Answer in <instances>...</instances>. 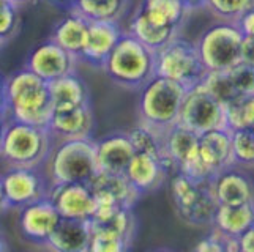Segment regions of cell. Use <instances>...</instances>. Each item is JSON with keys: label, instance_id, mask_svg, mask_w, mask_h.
Segmentation results:
<instances>
[{"label": "cell", "instance_id": "obj_10", "mask_svg": "<svg viewBox=\"0 0 254 252\" xmlns=\"http://www.w3.org/2000/svg\"><path fill=\"white\" fill-rule=\"evenodd\" d=\"M49 177L40 167L6 166L0 178V196L2 210H19L35 201L49 196Z\"/></svg>", "mask_w": 254, "mask_h": 252}, {"label": "cell", "instance_id": "obj_31", "mask_svg": "<svg viewBox=\"0 0 254 252\" xmlns=\"http://www.w3.org/2000/svg\"><path fill=\"white\" fill-rule=\"evenodd\" d=\"M254 8V0H207L205 10L216 21L237 24L245 13Z\"/></svg>", "mask_w": 254, "mask_h": 252}, {"label": "cell", "instance_id": "obj_34", "mask_svg": "<svg viewBox=\"0 0 254 252\" xmlns=\"http://www.w3.org/2000/svg\"><path fill=\"white\" fill-rule=\"evenodd\" d=\"M21 30V14L19 6L11 2H2L0 6V33H2V48L13 41Z\"/></svg>", "mask_w": 254, "mask_h": 252}, {"label": "cell", "instance_id": "obj_23", "mask_svg": "<svg viewBox=\"0 0 254 252\" xmlns=\"http://www.w3.org/2000/svg\"><path fill=\"white\" fill-rule=\"evenodd\" d=\"M89 29L90 21L73 8V10L66 11L62 19L54 24L51 40L68 50L69 54L81 58L87 45V38H89Z\"/></svg>", "mask_w": 254, "mask_h": 252}, {"label": "cell", "instance_id": "obj_26", "mask_svg": "<svg viewBox=\"0 0 254 252\" xmlns=\"http://www.w3.org/2000/svg\"><path fill=\"white\" fill-rule=\"evenodd\" d=\"M254 224V203L243 205H220L216 210L213 227L226 235L240 238Z\"/></svg>", "mask_w": 254, "mask_h": 252}, {"label": "cell", "instance_id": "obj_32", "mask_svg": "<svg viewBox=\"0 0 254 252\" xmlns=\"http://www.w3.org/2000/svg\"><path fill=\"white\" fill-rule=\"evenodd\" d=\"M234 161L243 169H254V128L232 131Z\"/></svg>", "mask_w": 254, "mask_h": 252}, {"label": "cell", "instance_id": "obj_27", "mask_svg": "<svg viewBox=\"0 0 254 252\" xmlns=\"http://www.w3.org/2000/svg\"><path fill=\"white\" fill-rule=\"evenodd\" d=\"M129 0H77L74 10L89 21H112L120 22L127 14Z\"/></svg>", "mask_w": 254, "mask_h": 252}, {"label": "cell", "instance_id": "obj_3", "mask_svg": "<svg viewBox=\"0 0 254 252\" xmlns=\"http://www.w3.org/2000/svg\"><path fill=\"white\" fill-rule=\"evenodd\" d=\"M101 69L109 81L122 89L141 92L156 76L155 50L125 32Z\"/></svg>", "mask_w": 254, "mask_h": 252}, {"label": "cell", "instance_id": "obj_7", "mask_svg": "<svg viewBox=\"0 0 254 252\" xmlns=\"http://www.w3.org/2000/svg\"><path fill=\"white\" fill-rule=\"evenodd\" d=\"M188 89L179 82L155 76L139 92L137 115L139 123H144L160 133L179 123L182 102Z\"/></svg>", "mask_w": 254, "mask_h": 252}, {"label": "cell", "instance_id": "obj_14", "mask_svg": "<svg viewBox=\"0 0 254 252\" xmlns=\"http://www.w3.org/2000/svg\"><path fill=\"white\" fill-rule=\"evenodd\" d=\"M49 197L60 216L66 219L90 221L96 208V199L89 183L51 185Z\"/></svg>", "mask_w": 254, "mask_h": 252}, {"label": "cell", "instance_id": "obj_33", "mask_svg": "<svg viewBox=\"0 0 254 252\" xmlns=\"http://www.w3.org/2000/svg\"><path fill=\"white\" fill-rule=\"evenodd\" d=\"M192 249L196 252H240V243L239 238L226 235L224 232L212 225L210 232L200 238Z\"/></svg>", "mask_w": 254, "mask_h": 252}, {"label": "cell", "instance_id": "obj_13", "mask_svg": "<svg viewBox=\"0 0 254 252\" xmlns=\"http://www.w3.org/2000/svg\"><path fill=\"white\" fill-rule=\"evenodd\" d=\"M79 62V57L69 54L68 50L49 38L30 50L25 60V66L46 82H52L69 73H76Z\"/></svg>", "mask_w": 254, "mask_h": 252}, {"label": "cell", "instance_id": "obj_8", "mask_svg": "<svg viewBox=\"0 0 254 252\" xmlns=\"http://www.w3.org/2000/svg\"><path fill=\"white\" fill-rule=\"evenodd\" d=\"M245 35L235 22L218 21L196 40V48L207 71H227L242 62Z\"/></svg>", "mask_w": 254, "mask_h": 252}, {"label": "cell", "instance_id": "obj_18", "mask_svg": "<svg viewBox=\"0 0 254 252\" xmlns=\"http://www.w3.org/2000/svg\"><path fill=\"white\" fill-rule=\"evenodd\" d=\"M95 129V117L92 104L85 106L54 110L49 123V131L57 141H71V139H89Z\"/></svg>", "mask_w": 254, "mask_h": 252}, {"label": "cell", "instance_id": "obj_19", "mask_svg": "<svg viewBox=\"0 0 254 252\" xmlns=\"http://www.w3.org/2000/svg\"><path fill=\"white\" fill-rule=\"evenodd\" d=\"M171 170L158 158L147 153H137L128 164L125 177L142 196L156 193L168 180Z\"/></svg>", "mask_w": 254, "mask_h": 252}, {"label": "cell", "instance_id": "obj_30", "mask_svg": "<svg viewBox=\"0 0 254 252\" xmlns=\"http://www.w3.org/2000/svg\"><path fill=\"white\" fill-rule=\"evenodd\" d=\"M204 89L216 98L221 104L227 106L234 100H237L242 95L239 93L237 87H235L229 71H207L202 84Z\"/></svg>", "mask_w": 254, "mask_h": 252}, {"label": "cell", "instance_id": "obj_20", "mask_svg": "<svg viewBox=\"0 0 254 252\" xmlns=\"http://www.w3.org/2000/svg\"><path fill=\"white\" fill-rule=\"evenodd\" d=\"M125 32L120 29L119 22L112 21H90L89 38L81 55V62L93 68H100L111 55L114 48Z\"/></svg>", "mask_w": 254, "mask_h": 252}, {"label": "cell", "instance_id": "obj_40", "mask_svg": "<svg viewBox=\"0 0 254 252\" xmlns=\"http://www.w3.org/2000/svg\"><path fill=\"white\" fill-rule=\"evenodd\" d=\"M182 2L187 5V8L191 13H194V11H199V10H205L207 0H182Z\"/></svg>", "mask_w": 254, "mask_h": 252}, {"label": "cell", "instance_id": "obj_17", "mask_svg": "<svg viewBox=\"0 0 254 252\" xmlns=\"http://www.w3.org/2000/svg\"><path fill=\"white\" fill-rule=\"evenodd\" d=\"M96 202H106L120 206L134 208L142 194L129 183L125 173L98 170L89 181Z\"/></svg>", "mask_w": 254, "mask_h": 252}, {"label": "cell", "instance_id": "obj_5", "mask_svg": "<svg viewBox=\"0 0 254 252\" xmlns=\"http://www.w3.org/2000/svg\"><path fill=\"white\" fill-rule=\"evenodd\" d=\"M171 199L179 219L191 227H212L220 202L212 181H194L180 170L169 180Z\"/></svg>", "mask_w": 254, "mask_h": 252}, {"label": "cell", "instance_id": "obj_39", "mask_svg": "<svg viewBox=\"0 0 254 252\" xmlns=\"http://www.w3.org/2000/svg\"><path fill=\"white\" fill-rule=\"evenodd\" d=\"M240 252H254V224L239 238Z\"/></svg>", "mask_w": 254, "mask_h": 252}, {"label": "cell", "instance_id": "obj_1", "mask_svg": "<svg viewBox=\"0 0 254 252\" xmlns=\"http://www.w3.org/2000/svg\"><path fill=\"white\" fill-rule=\"evenodd\" d=\"M3 120L13 118L24 123L49 128L54 107L49 82L24 66L5 76L2 85Z\"/></svg>", "mask_w": 254, "mask_h": 252}, {"label": "cell", "instance_id": "obj_28", "mask_svg": "<svg viewBox=\"0 0 254 252\" xmlns=\"http://www.w3.org/2000/svg\"><path fill=\"white\" fill-rule=\"evenodd\" d=\"M128 133L131 137V142L134 145V150L137 153L152 154L155 158L161 159L164 162V166L168 167L164 150H163V137L160 131H156V129L147 126L144 123H139L133 129H129Z\"/></svg>", "mask_w": 254, "mask_h": 252}, {"label": "cell", "instance_id": "obj_12", "mask_svg": "<svg viewBox=\"0 0 254 252\" xmlns=\"http://www.w3.org/2000/svg\"><path fill=\"white\" fill-rule=\"evenodd\" d=\"M62 221L59 210L46 196L17 210V229L24 240L45 248Z\"/></svg>", "mask_w": 254, "mask_h": 252}, {"label": "cell", "instance_id": "obj_38", "mask_svg": "<svg viewBox=\"0 0 254 252\" xmlns=\"http://www.w3.org/2000/svg\"><path fill=\"white\" fill-rule=\"evenodd\" d=\"M237 25L243 32V35H247V37H254V8H251L248 13H245L242 16V19L237 22Z\"/></svg>", "mask_w": 254, "mask_h": 252}, {"label": "cell", "instance_id": "obj_24", "mask_svg": "<svg viewBox=\"0 0 254 252\" xmlns=\"http://www.w3.org/2000/svg\"><path fill=\"white\" fill-rule=\"evenodd\" d=\"M92 227L89 221L62 218L46 243V249L54 252H89Z\"/></svg>", "mask_w": 254, "mask_h": 252}, {"label": "cell", "instance_id": "obj_15", "mask_svg": "<svg viewBox=\"0 0 254 252\" xmlns=\"http://www.w3.org/2000/svg\"><path fill=\"white\" fill-rule=\"evenodd\" d=\"M166 164L171 172L183 170L199 156L200 134L180 123L161 133Z\"/></svg>", "mask_w": 254, "mask_h": 252}, {"label": "cell", "instance_id": "obj_41", "mask_svg": "<svg viewBox=\"0 0 254 252\" xmlns=\"http://www.w3.org/2000/svg\"><path fill=\"white\" fill-rule=\"evenodd\" d=\"M48 2L52 3V5H56V6H59V8H64V10L68 11V10H73L77 0H48Z\"/></svg>", "mask_w": 254, "mask_h": 252}, {"label": "cell", "instance_id": "obj_25", "mask_svg": "<svg viewBox=\"0 0 254 252\" xmlns=\"http://www.w3.org/2000/svg\"><path fill=\"white\" fill-rule=\"evenodd\" d=\"M49 92L54 110H65L90 104L89 87L77 71L49 82Z\"/></svg>", "mask_w": 254, "mask_h": 252}, {"label": "cell", "instance_id": "obj_29", "mask_svg": "<svg viewBox=\"0 0 254 252\" xmlns=\"http://www.w3.org/2000/svg\"><path fill=\"white\" fill-rule=\"evenodd\" d=\"M227 128L231 131L254 128V93L242 95L226 106Z\"/></svg>", "mask_w": 254, "mask_h": 252}, {"label": "cell", "instance_id": "obj_9", "mask_svg": "<svg viewBox=\"0 0 254 252\" xmlns=\"http://www.w3.org/2000/svg\"><path fill=\"white\" fill-rule=\"evenodd\" d=\"M155 57L156 76L179 82L185 85L188 90L202 84L207 74L196 43H191L182 37H177L164 48L156 50Z\"/></svg>", "mask_w": 254, "mask_h": 252}, {"label": "cell", "instance_id": "obj_42", "mask_svg": "<svg viewBox=\"0 0 254 252\" xmlns=\"http://www.w3.org/2000/svg\"><path fill=\"white\" fill-rule=\"evenodd\" d=\"M2 2H11V3H14L16 6H25V5H32V3H35V2H38V0H2Z\"/></svg>", "mask_w": 254, "mask_h": 252}, {"label": "cell", "instance_id": "obj_36", "mask_svg": "<svg viewBox=\"0 0 254 252\" xmlns=\"http://www.w3.org/2000/svg\"><path fill=\"white\" fill-rule=\"evenodd\" d=\"M227 71H229L240 95H253L254 93V66L240 62L234 68L227 69Z\"/></svg>", "mask_w": 254, "mask_h": 252}, {"label": "cell", "instance_id": "obj_35", "mask_svg": "<svg viewBox=\"0 0 254 252\" xmlns=\"http://www.w3.org/2000/svg\"><path fill=\"white\" fill-rule=\"evenodd\" d=\"M131 243L108 230L92 229L89 252H125L131 249Z\"/></svg>", "mask_w": 254, "mask_h": 252}, {"label": "cell", "instance_id": "obj_22", "mask_svg": "<svg viewBox=\"0 0 254 252\" xmlns=\"http://www.w3.org/2000/svg\"><path fill=\"white\" fill-rule=\"evenodd\" d=\"M136 154L129 133H111L96 141V159L100 170L125 173Z\"/></svg>", "mask_w": 254, "mask_h": 252}, {"label": "cell", "instance_id": "obj_16", "mask_svg": "<svg viewBox=\"0 0 254 252\" xmlns=\"http://www.w3.org/2000/svg\"><path fill=\"white\" fill-rule=\"evenodd\" d=\"M212 186L220 205L254 203V180L237 164L218 172Z\"/></svg>", "mask_w": 254, "mask_h": 252}, {"label": "cell", "instance_id": "obj_11", "mask_svg": "<svg viewBox=\"0 0 254 252\" xmlns=\"http://www.w3.org/2000/svg\"><path fill=\"white\" fill-rule=\"evenodd\" d=\"M179 123L197 134L227 128L226 106L199 84L187 92L185 100L182 102Z\"/></svg>", "mask_w": 254, "mask_h": 252}, {"label": "cell", "instance_id": "obj_21", "mask_svg": "<svg viewBox=\"0 0 254 252\" xmlns=\"http://www.w3.org/2000/svg\"><path fill=\"white\" fill-rule=\"evenodd\" d=\"M199 159L212 173V177L227 167L235 166L231 129H213L200 134Z\"/></svg>", "mask_w": 254, "mask_h": 252}, {"label": "cell", "instance_id": "obj_6", "mask_svg": "<svg viewBox=\"0 0 254 252\" xmlns=\"http://www.w3.org/2000/svg\"><path fill=\"white\" fill-rule=\"evenodd\" d=\"M48 164L51 185L89 183L100 170L96 159V141L92 137L57 141L54 142Z\"/></svg>", "mask_w": 254, "mask_h": 252}, {"label": "cell", "instance_id": "obj_4", "mask_svg": "<svg viewBox=\"0 0 254 252\" xmlns=\"http://www.w3.org/2000/svg\"><path fill=\"white\" fill-rule=\"evenodd\" d=\"M54 149V137L49 128H41L17 121L3 120L0 153L6 166L41 167L48 162Z\"/></svg>", "mask_w": 254, "mask_h": 252}, {"label": "cell", "instance_id": "obj_2", "mask_svg": "<svg viewBox=\"0 0 254 252\" xmlns=\"http://www.w3.org/2000/svg\"><path fill=\"white\" fill-rule=\"evenodd\" d=\"M190 16L191 11L182 0H141L127 32L156 52L180 37Z\"/></svg>", "mask_w": 254, "mask_h": 252}, {"label": "cell", "instance_id": "obj_37", "mask_svg": "<svg viewBox=\"0 0 254 252\" xmlns=\"http://www.w3.org/2000/svg\"><path fill=\"white\" fill-rule=\"evenodd\" d=\"M242 62L254 66V37H247L245 35L242 45Z\"/></svg>", "mask_w": 254, "mask_h": 252}]
</instances>
